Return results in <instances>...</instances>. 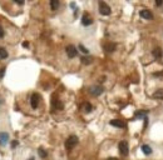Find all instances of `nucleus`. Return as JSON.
Instances as JSON below:
<instances>
[{
  "mask_svg": "<svg viewBox=\"0 0 163 160\" xmlns=\"http://www.w3.org/2000/svg\"><path fill=\"white\" fill-rule=\"evenodd\" d=\"M8 141H9V134L1 131L0 133V145H5L8 144Z\"/></svg>",
  "mask_w": 163,
  "mask_h": 160,
  "instance_id": "nucleus-7",
  "label": "nucleus"
},
{
  "mask_svg": "<svg viewBox=\"0 0 163 160\" xmlns=\"http://www.w3.org/2000/svg\"><path fill=\"white\" fill-rule=\"evenodd\" d=\"M16 145H18V141H13V143H11V146H13V148H15Z\"/></svg>",
  "mask_w": 163,
  "mask_h": 160,
  "instance_id": "nucleus-25",
  "label": "nucleus"
},
{
  "mask_svg": "<svg viewBox=\"0 0 163 160\" xmlns=\"http://www.w3.org/2000/svg\"><path fill=\"white\" fill-rule=\"evenodd\" d=\"M0 101H1V100H0Z\"/></svg>",
  "mask_w": 163,
  "mask_h": 160,
  "instance_id": "nucleus-31",
  "label": "nucleus"
},
{
  "mask_svg": "<svg viewBox=\"0 0 163 160\" xmlns=\"http://www.w3.org/2000/svg\"><path fill=\"white\" fill-rule=\"evenodd\" d=\"M146 112H137L135 113V118H143V119H147L146 118Z\"/></svg>",
  "mask_w": 163,
  "mask_h": 160,
  "instance_id": "nucleus-19",
  "label": "nucleus"
},
{
  "mask_svg": "<svg viewBox=\"0 0 163 160\" xmlns=\"http://www.w3.org/2000/svg\"><path fill=\"white\" fill-rule=\"evenodd\" d=\"M89 91H90L92 95L98 96V95H100V94L103 93V89H102V86H92V88L89 89Z\"/></svg>",
  "mask_w": 163,
  "mask_h": 160,
  "instance_id": "nucleus-6",
  "label": "nucleus"
},
{
  "mask_svg": "<svg viewBox=\"0 0 163 160\" xmlns=\"http://www.w3.org/2000/svg\"><path fill=\"white\" fill-rule=\"evenodd\" d=\"M29 160H34V158H31V159H29Z\"/></svg>",
  "mask_w": 163,
  "mask_h": 160,
  "instance_id": "nucleus-30",
  "label": "nucleus"
},
{
  "mask_svg": "<svg viewBox=\"0 0 163 160\" xmlns=\"http://www.w3.org/2000/svg\"><path fill=\"white\" fill-rule=\"evenodd\" d=\"M119 151L122 155H127L128 154V143L127 141H121L119 143Z\"/></svg>",
  "mask_w": 163,
  "mask_h": 160,
  "instance_id": "nucleus-5",
  "label": "nucleus"
},
{
  "mask_svg": "<svg viewBox=\"0 0 163 160\" xmlns=\"http://www.w3.org/2000/svg\"><path fill=\"white\" fill-rule=\"evenodd\" d=\"M162 3H163L162 0H159V1L157 0V1H156V5H162Z\"/></svg>",
  "mask_w": 163,
  "mask_h": 160,
  "instance_id": "nucleus-26",
  "label": "nucleus"
},
{
  "mask_svg": "<svg viewBox=\"0 0 163 160\" xmlns=\"http://www.w3.org/2000/svg\"><path fill=\"white\" fill-rule=\"evenodd\" d=\"M82 108H83V110L87 113H89V112H92V105L89 104V103H84V104L82 105Z\"/></svg>",
  "mask_w": 163,
  "mask_h": 160,
  "instance_id": "nucleus-16",
  "label": "nucleus"
},
{
  "mask_svg": "<svg viewBox=\"0 0 163 160\" xmlns=\"http://www.w3.org/2000/svg\"><path fill=\"white\" fill-rule=\"evenodd\" d=\"M108 160H118V159H115V158H110V159H108Z\"/></svg>",
  "mask_w": 163,
  "mask_h": 160,
  "instance_id": "nucleus-29",
  "label": "nucleus"
},
{
  "mask_svg": "<svg viewBox=\"0 0 163 160\" xmlns=\"http://www.w3.org/2000/svg\"><path fill=\"white\" fill-rule=\"evenodd\" d=\"M67 55L69 56V58H74V56H77L78 54V51H77V49L74 48L73 45H69V46H67Z\"/></svg>",
  "mask_w": 163,
  "mask_h": 160,
  "instance_id": "nucleus-4",
  "label": "nucleus"
},
{
  "mask_svg": "<svg viewBox=\"0 0 163 160\" xmlns=\"http://www.w3.org/2000/svg\"><path fill=\"white\" fill-rule=\"evenodd\" d=\"M77 144H78V138L74 136V135H71V136H69V138L67 139V141H65V148H67L68 150H71Z\"/></svg>",
  "mask_w": 163,
  "mask_h": 160,
  "instance_id": "nucleus-1",
  "label": "nucleus"
},
{
  "mask_svg": "<svg viewBox=\"0 0 163 160\" xmlns=\"http://www.w3.org/2000/svg\"><path fill=\"white\" fill-rule=\"evenodd\" d=\"M50 6H51L53 10H57L58 6H59V1H58V0H51V1H50Z\"/></svg>",
  "mask_w": 163,
  "mask_h": 160,
  "instance_id": "nucleus-18",
  "label": "nucleus"
},
{
  "mask_svg": "<svg viewBox=\"0 0 163 160\" xmlns=\"http://www.w3.org/2000/svg\"><path fill=\"white\" fill-rule=\"evenodd\" d=\"M23 46H25V48H27V46H29V44H28L27 41H25V43H23Z\"/></svg>",
  "mask_w": 163,
  "mask_h": 160,
  "instance_id": "nucleus-28",
  "label": "nucleus"
},
{
  "mask_svg": "<svg viewBox=\"0 0 163 160\" xmlns=\"http://www.w3.org/2000/svg\"><path fill=\"white\" fill-rule=\"evenodd\" d=\"M15 3H16V4H19V5H23V4H24V1H15Z\"/></svg>",
  "mask_w": 163,
  "mask_h": 160,
  "instance_id": "nucleus-27",
  "label": "nucleus"
},
{
  "mask_svg": "<svg viewBox=\"0 0 163 160\" xmlns=\"http://www.w3.org/2000/svg\"><path fill=\"white\" fill-rule=\"evenodd\" d=\"M153 56L157 58V59H158V58H161V56H162V50H161L159 48L154 49V50H153Z\"/></svg>",
  "mask_w": 163,
  "mask_h": 160,
  "instance_id": "nucleus-17",
  "label": "nucleus"
},
{
  "mask_svg": "<svg viewBox=\"0 0 163 160\" xmlns=\"http://www.w3.org/2000/svg\"><path fill=\"white\" fill-rule=\"evenodd\" d=\"M99 13L102 15H109L110 14V8L108 6L104 1H100L99 3Z\"/></svg>",
  "mask_w": 163,
  "mask_h": 160,
  "instance_id": "nucleus-2",
  "label": "nucleus"
},
{
  "mask_svg": "<svg viewBox=\"0 0 163 160\" xmlns=\"http://www.w3.org/2000/svg\"><path fill=\"white\" fill-rule=\"evenodd\" d=\"M4 73H5V70H4V68H0V79L4 76Z\"/></svg>",
  "mask_w": 163,
  "mask_h": 160,
  "instance_id": "nucleus-23",
  "label": "nucleus"
},
{
  "mask_svg": "<svg viewBox=\"0 0 163 160\" xmlns=\"http://www.w3.org/2000/svg\"><path fill=\"white\" fill-rule=\"evenodd\" d=\"M82 63L83 64H90L92 63V58H82Z\"/></svg>",
  "mask_w": 163,
  "mask_h": 160,
  "instance_id": "nucleus-20",
  "label": "nucleus"
},
{
  "mask_svg": "<svg viewBox=\"0 0 163 160\" xmlns=\"http://www.w3.org/2000/svg\"><path fill=\"white\" fill-rule=\"evenodd\" d=\"M8 58V51L4 48H0V60H4Z\"/></svg>",
  "mask_w": 163,
  "mask_h": 160,
  "instance_id": "nucleus-13",
  "label": "nucleus"
},
{
  "mask_svg": "<svg viewBox=\"0 0 163 160\" xmlns=\"http://www.w3.org/2000/svg\"><path fill=\"white\" fill-rule=\"evenodd\" d=\"M110 125L117 126V128H124L126 124H124L123 121H121V120H112V121H110Z\"/></svg>",
  "mask_w": 163,
  "mask_h": 160,
  "instance_id": "nucleus-11",
  "label": "nucleus"
},
{
  "mask_svg": "<svg viewBox=\"0 0 163 160\" xmlns=\"http://www.w3.org/2000/svg\"><path fill=\"white\" fill-rule=\"evenodd\" d=\"M82 23H83V25L88 26V25H90V24L93 23V20H92V18H90L88 14H84V15H83V19H82Z\"/></svg>",
  "mask_w": 163,
  "mask_h": 160,
  "instance_id": "nucleus-9",
  "label": "nucleus"
},
{
  "mask_svg": "<svg viewBox=\"0 0 163 160\" xmlns=\"http://www.w3.org/2000/svg\"><path fill=\"white\" fill-rule=\"evenodd\" d=\"M104 49H106V51H108V53H112V51H114V49H115V44H113V43L106 44V45H104Z\"/></svg>",
  "mask_w": 163,
  "mask_h": 160,
  "instance_id": "nucleus-12",
  "label": "nucleus"
},
{
  "mask_svg": "<svg viewBox=\"0 0 163 160\" xmlns=\"http://www.w3.org/2000/svg\"><path fill=\"white\" fill-rule=\"evenodd\" d=\"M142 151L146 154V155H149V154L152 153V149H151V146L149 145H143L142 146Z\"/></svg>",
  "mask_w": 163,
  "mask_h": 160,
  "instance_id": "nucleus-15",
  "label": "nucleus"
},
{
  "mask_svg": "<svg viewBox=\"0 0 163 160\" xmlns=\"http://www.w3.org/2000/svg\"><path fill=\"white\" fill-rule=\"evenodd\" d=\"M153 98H154V99H163V89L157 90L156 93L153 94Z\"/></svg>",
  "mask_w": 163,
  "mask_h": 160,
  "instance_id": "nucleus-14",
  "label": "nucleus"
},
{
  "mask_svg": "<svg viewBox=\"0 0 163 160\" xmlns=\"http://www.w3.org/2000/svg\"><path fill=\"white\" fill-rule=\"evenodd\" d=\"M38 153H39V155H40L42 158H45V156H47V151H45V150H43L42 148L38 150Z\"/></svg>",
  "mask_w": 163,
  "mask_h": 160,
  "instance_id": "nucleus-21",
  "label": "nucleus"
},
{
  "mask_svg": "<svg viewBox=\"0 0 163 160\" xmlns=\"http://www.w3.org/2000/svg\"><path fill=\"white\" fill-rule=\"evenodd\" d=\"M139 15L142 16L143 19H148V20H151V19H153V14L149 11V10H142L141 13H139Z\"/></svg>",
  "mask_w": 163,
  "mask_h": 160,
  "instance_id": "nucleus-8",
  "label": "nucleus"
},
{
  "mask_svg": "<svg viewBox=\"0 0 163 160\" xmlns=\"http://www.w3.org/2000/svg\"><path fill=\"white\" fill-rule=\"evenodd\" d=\"M53 106L58 109V110H62L63 109V104H62V101L60 100H58V99H53Z\"/></svg>",
  "mask_w": 163,
  "mask_h": 160,
  "instance_id": "nucleus-10",
  "label": "nucleus"
},
{
  "mask_svg": "<svg viewBox=\"0 0 163 160\" xmlns=\"http://www.w3.org/2000/svg\"><path fill=\"white\" fill-rule=\"evenodd\" d=\"M79 49H80V51H82V53H84V54H88V49H85L84 46L82 45V44L79 45Z\"/></svg>",
  "mask_w": 163,
  "mask_h": 160,
  "instance_id": "nucleus-22",
  "label": "nucleus"
},
{
  "mask_svg": "<svg viewBox=\"0 0 163 160\" xmlns=\"http://www.w3.org/2000/svg\"><path fill=\"white\" fill-rule=\"evenodd\" d=\"M3 36H4V29L0 26V38H3Z\"/></svg>",
  "mask_w": 163,
  "mask_h": 160,
  "instance_id": "nucleus-24",
  "label": "nucleus"
},
{
  "mask_svg": "<svg viewBox=\"0 0 163 160\" xmlns=\"http://www.w3.org/2000/svg\"><path fill=\"white\" fill-rule=\"evenodd\" d=\"M39 99H40V96H39L38 94H33V95H31L30 104H31V108H33V109H36V108H38V105H39Z\"/></svg>",
  "mask_w": 163,
  "mask_h": 160,
  "instance_id": "nucleus-3",
  "label": "nucleus"
}]
</instances>
